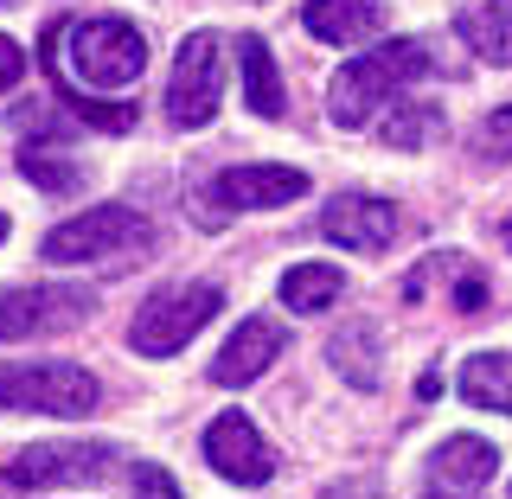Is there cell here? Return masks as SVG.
I'll use <instances>...</instances> for the list:
<instances>
[{"mask_svg":"<svg viewBox=\"0 0 512 499\" xmlns=\"http://www.w3.org/2000/svg\"><path fill=\"white\" fill-rule=\"evenodd\" d=\"M429 71V45L423 39H384L378 52H359L352 64H340L327 84V116L333 128H372L378 109H391L404 84Z\"/></svg>","mask_w":512,"mask_h":499,"instance_id":"6da1fadb","label":"cell"},{"mask_svg":"<svg viewBox=\"0 0 512 499\" xmlns=\"http://www.w3.org/2000/svg\"><path fill=\"white\" fill-rule=\"evenodd\" d=\"M45 45L64 64V77L90 84V90H122L148 71V39L128 20H109V13H96V20H58L45 32Z\"/></svg>","mask_w":512,"mask_h":499,"instance_id":"7a4b0ae2","label":"cell"},{"mask_svg":"<svg viewBox=\"0 0 512 499\" xmlns=\"http://www.w3.org/2000/svg\"><path fill=\"white\" fill-rule=\"evenodd\" d=\"M154 244V224L135 212V205H90V212H77L71 224H58L52 237H45V263H135L141 250Z\"/></svg>","mask_w":512,"mask_h":499,"instance_id":"3957f363","label":"cell"},{"mask_svg":"<svg viewBox=\"0 0 512 499\" xmlns=\"http://www.w3.org/2000/svg\"><path fill=\"white\" fill-rule=\"evenodd\" d=\"M96 404H103V384L84 365H64V359L0 365V410L13 416H90Z\"/></svg>","mask_w":512,"mask_h":499,"instance_id":"277c9868","label":"cell"},{"mask_svg":"<svg viewBox=\"0 0 512 499\" xmlns=\"http://www.w3.org/2000/svg\"><path fill=\"white\" fill-rule=\"evenodd\" d=\"M224 295L212 282H186V288H160L148 308L135 314V327H128V346L141 352V359H173L186 340H199L205 320H218Z\"/></svg>","mask_w":512,"mask_h":499,"instance_id":"5b68a950","label":"cell"},{"mask_svg":"<svg viewBox=\"0 0 512 499\" xmlns=\"http://www.w3.org/2000/svg\"><path fill=\"white\" fill-rule=\"evenodd\" d=\"M218 96H224V39L218 32H192L173 58L167 77V122L173 128H205L218 116Z\"/></svg>","mask_w":512,"mask_h":499,"instance_id":"8992f818","label":"cell"},{"mask_svg":"<svg viewBox=\"0 0 512 499\" xmlns=\"http://www.w3.org/2000/svg\"><path fill=\"white\" fill-rule=\"evenodd\" d=\"M116 468L109 442H39L7 461V487H90Z\"/></svg>","mask_w":512,"mask_h":499,"instance_id":"52a82bcc","label":"cell"},{"mask_svg":"<svg viewBox=\"0 0 512 499\" xmlns=\"http://www.w3.org/2000/svg\"><path fill=\"white\" fill-rule=\"evenodd\" d=\"M96 308L90 288L77 282H45V288H13L0 295V340H26V333H64V327H84Z\"/></svg>","mask_w":512,"mask_h":499,"instance_id":"ba28073f","label":"cell"},{"mask_svg":"<svg viewBox=\"0 0 512 499\" xmlns=\"http://www.w3.org/2000/svg\"><path fill=\"white\" fill-rule=\"evenodd\" d=\"M301 192H308L301 167H224L205 186V224H224L231 212H269V205H288Z\"/></svg>","mask_w":512,"mask_h":499,"instance_id":"9c48e42d","label":"cell"},{"mask_svg":"<svg viewBox=\"0 0 512 499\" xmlns=\"http://www.w3.org/2000/svg\"><path fill=\"white\" fill-rule=\"evenodd\" d=\"M205 461H212L224 480H237V487H263V480H276V448L256 436L250 416H237V410H224L218 423L205 429Z\"/></svg>","mask_w":512,"mask_h":499,"instance_id":"30bf717a","label":"cell"},{"mask_svg":"<svg viewBox=\"0 0 512 499\" xmlns=\"http://www.w3.org/2000/svg\"><path fill=\"white\" fill-rule=\"evenodd\" d=\"M397 205L391 199H372V192H340V199L320 212V237L327 244H340V250H391V237H397Z\"/></svg>","mask_w":512,"mask_h":499,"instance_id":"8fae6325","label":"cell"},{"mask_svg":"<svg viewBox=\"0 0 512 499\" xmlns=\"http://www.w3.org/2000/svg\"><path fill=\"white\" fill-rule=\"evenodd\" d=\"M269 359H282V327L276 320H244V327L231 333V340L218 346V359H212V384H250V378H263L269 372Z\"/></svg>","mask_w":512,"mask_h":499,"instance_id":"7c38bea8","label":"cell"},{"mask_svg":"<svg viewBox=\"0 0 512 499\" xmlns=\"http://www.w3.org/2000/svg\"><path fill=\"white\" fill-rule=\"evenodd\" d=\"M301 26L327 45H365L384 32V0H308Z\"/></svg>","mask_w":512,"mask_h":499,"instance_id":"4fadbf2b","label":"cell"},{"mask_svg":"<svg viewBox=\"0 0 512 499\" xmlns=\"http://www.w3.org/2000/svg\"><path fill=\"white\" fill-rule=\"evenodd\" d=\"M429 468H436L442 487H487V480L500 474V455L480 436H448L436 455H429Z\"/></svg>","mask_w":512,"mask_h":499,"instance_id":"5bb4252c","label":"cell"},{"mask_svg":"<svg viewBox=\"0 0 512 499\" xmlns=\"http://www.w3.org/2000/svg\"><path fill=\"white\" fill-rule=\"evenodd\" d=\"M455 391L468 397L474 410H500V416H512V352H474V359L461 365Z\"/></svg>","mask_w":512,"mask_h":499,"instance_id":"9a60e30c","label":"cell"},{"mask_svg":"<svg viewBox=\"0 0 512 499\" xmlns=\"http://www.w3.org/2000/svg\"><path fill=\"white\" fill-rule=\"evenodd\" d=\"M237 71H244V103L256 109L263 122L282 116V71H276V52L263 39H237Z\"/></svg>","mask_w":512,"mask_h":499,"instance_id":"2e32d148","label":"cell"},{"mask_svg":"<svg viewBox=\"0 0 512 499\" xmlns=\"http://www.w3.org/2000/svg\"><path fill=\"white\" fill-rule=\"evenodd\" d=\"M45 77H52V96H58L64 109H71L77 122L103 128V135H122V128H135V109H128V103H96L84 84H71V77H64V64L52 58V45H45Z\"/></svg>","mask_w":512,"mask_h":499,"instance_id":"e0dca14e","label":"cell"},{"mask_svg":"<svg viewBox=\"0 0 512 499\" xmlns=\"http://www.w3.org/2000/svg\"><path fill=\"white\" fill-rule=\"evenodd\" d=\"M455 32L487 64H512V0H474V7L455 20Z\"/></svg>","mask_w":512,"mask_h":499,"instance_id":"ac0fdd59","label":"cell"},{"mask_svg":"<svg viewBox=\"0 0 512 499\" xmlns=\"http://www.w3.org/2000/svg\"><path fill=\"white\" fill-rule=\"evenodd\" d=\"M340 295H346V276L333 263H295L282 276V308H295V314H320Z\"/></svg>","mask_w":512,"mask_h":499,"instance_id":"d6986e66","label":"cell"},{"mask_svg":"<svg viewBox=\"0 0 512 499\" xmlns=\"http://www.w3.org/2000/svg\"><path fill=\"white\" fill-rule=\"evenodd\" d=\"M378 135L391 141V148L416 154L429 135H442V109H436V103H391V116L378 122Z\"/></svg>","mask_w":512,"mask_h":499,"instance_id":"ffe728a7","label":"cell"},{"mask_svg":"<svg viewBox=\"0 0 512 499\" xmlns=\"http://www.w3.org/2000/svg\"><path fill=\"white\" fill-rule=\"evenodd\" d=\"M372 346H378V333L372 327H346V333H333V372L340 378H352L359 391H372L378 384V365H372Z\"/></svg>","mask_w":512,"mask_h":499,"instance_id":"44dd1931","label":"cell"},{"mask_svg":"<svg viewBox=\"0 0 512 499\" xmlns=\"http://www.w3.org/2000/svg\"><path fill=\"white\" fill-rule=\"evenodd\" d=\"M20 173H26L32 186L58 192V199H64V192H77V167H64V160H52L45 148H26V154H20Z\"/></svg>","mask_w":512,"mask_h":499,"instance_id":"7402d4cb","label":"cell"},{"mask_svg":"<svg viewBox=\"0 0 512 499\" xmlns=\"http://www.w3.org/2000/svg\"><path fill=\"white\" fill-rule=\"evenodd\" d=\"M474 148L487 154V160H512V103L493 109V116L474 128Z\"/></svg>","mask_w":512,"mask_h":499,"instance_id":"603a6c76","label":"cell"},{"mask_svg":"<svg viewBox=\"0 0 512 499\" xmlns=\"http://www.w3.org/2000/svg\"><path fill=\"white\" fill-rule=\"evenodd\" d=\"M135 499H180V487L160 461H135Z\"/></svg>","mask_w":512,"mask_h":499,"instance_id":"cb8c5ba5","label":"cell"},{"mask_svg":"<svg viewBox=\"0 0 512 499\" xmlns=\"http://www.w3.org/2000/svg\"><path fill=\"white\" fill-rule=\"evenodd\" d=\"M20 77H26V52L13 39H0V90H13Z\"/></svg>","mask_w":512,"mask_h":499,"instance_id":"d4e9b609","label":"cell"},{"mask_svg":"<svg viewBox=\"0 0 512 499\" xmlns=\"http://www.w3.org/2000/svg\"><path fill=\"white\" fill-rule=\"evenodd\" d=\"M0 244H7V212H0Z\"/></svg>","mask_w":512,"mask_h":499,"instance_id":"484cf974","label":"cell"},{"mask_svg":"<svg viewBox=\"0 0 512 499\" xmlns=\"http://www.w3.org/2000/svg\"><path fill=\"white\" fill-rule=\"evenodd\" d=\"M506 250H512V218H506Z\"/></svg>","mask_w":512,"mask_h":499,"instance_id":"4316f807","label":"cell"},{"mask_svg":"<svg viewBox=\"0 0 512 499\" xmlns=\"http://www.w3.org/2000/svg\"><path fill=\"white\" fill-rule=\"evenodd\" d=\"M0 7H20V0H0Z\"/></svg>","mask_w":512,"mask_h":499,"instance_id":"83f0119b","label":"cell"}]
</instances>
